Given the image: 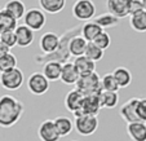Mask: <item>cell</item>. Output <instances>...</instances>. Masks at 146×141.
<instances>
[{
	"label": "cell",
	"instance_id": "obj_1",
	"mask_svg": "<svg viewBox=\"0 0 146 141\" xmlns=\"http://www.w3.org/2000/svg\"><path fill=\"white\" fill-rule=\"evenodd\" d=\"M23 104L13 96L0 97V127L11 128L18 122L23 114Z\"/></svg>",
	"mask_w": 146,
	"mask_h": 141
},
{
	"label": "cell",
	"instance_id": "obj_2",
	"mask_svg": "<svg viewBox=\"0 0 146 141\" xmlns=\"http://www.w3.org/2000/svg\"><path fill=\"white\" fill-rule=\"evenodd\" d=\"M75 86L78 91H80L84 96H97V94H101L102 92L101 76L96 71L91 74L80 75Z\"/></svg>",
	"mask_w": 146,
	"mask_h": 141
},
{
	"label": "cell",
	"instance_id": "obj_3",
	"mask_svg": "<svg viewBox=\"0 0 146 141\" xmlns=\"http://www.w3.org/2000/svg\"><path fill=\"white\" fill-rule=\"evenodd\" d=\"M23 80H25L23 72L18 67L0 74V86L3 87L4 89H8V91H17V89H19L23 84Z\"/></svg>",
	"mask_w": 146,
	"mask_h": 141
},
{
	"label": "cell",
	"instance_id": "obj_4",
	"mask_svg": "<svg viewBox=\"0 0 146 141\" xmlns=\"http://www.w3.org/2000/svg\"><path fill=\"white\" fill-rule=\"evenodd\" d=\"M74 127L82 136H91L98 128V118L94 115H79L75 116Z\"/></svg>",
	"mask_w": 146,
	"mask_h": 141
},
{
	"label": "cell",
	"instance_id": "obj_5",
	"mask_svg": "<svg viewBox=\"0 0 146 141\" xmlns=\"http://www.w3.org/2000/svg\"><path fill=\"white\" fill-rule=\"evenodd\" d=\"M96 14V5L92 0H76L72 5V16L79 21H87L92 19Z\"/></svg>",
	"mask_w": 146,
	"mask_h": 141
},
{
	"label": "cell",
	"instance_id": "obj_6",
	"mask_svg": "<svg viewBox=\"0 0 146 141\" xmlns=\"http://www.w3.org/2000/svg\"><path fill=\"white\" fill-rule=\"evenodd\" d=\"M27 89L35 96H43L49 89V80L43 72H33L27 79Z\"/></svg>",
	"mask_w": 146,
	"mask_h": 141
},
{
	"label": "cell",
	"instance_id": "obj_7",
	"mask_svg": "<svg viewBox=\"0 0 146 141\" xmlns=\"http://www.w3.org/2000/svg\"><path fill=\"white\" fill-rule=\"evenodd\" d=\"M23 22L33 31H39L45 26L47 17H45V13L41 11V9L31 8L26 12L25 17H23Z\"/></svg>",
	"mask_w": 146,
	"mask_h": 141
},
{
	"label": "cell",
	"instance_id": "obj_8",
	"mask_svg": "<svg viewBox=\"0 0 146 141\" xmlns=\"http://www.w3.org/2000/svg\"><path fill=\"white\" fill-rule=\"evenodd\" d=\"M38 137L40 141H60L61 135L54 124V120L45 119L40 123L38 128Z\"/></svg>",
	"mask_w": 146,
	"mask_h": 141
},
{
	"label": "cell",
	"instance_id": "obj_9",
	"mask_svg": "<svg viewBox=\"0 0 146 141\" xmlns=\"http://www.w3.org/2000/svg\"><path fill=\"white\" fill-rule=\"evenodd\" d=\"M84 98H86V96L80 91H78L76 88L72 89V91L67 92L66 97H65V108L67 109V111L74 114L75 116L79 115L83 108Z\"/></svg>",
	"mask_w": 146,
	"mask_h": 141
},
{
	"label": "cell",
	"instance_id": "obj_10",
	"mask_svg": "<svg viewBox=\"0 0 146 141\" xmlns=\"http://www.w3.org/2000/svg\"><path fill=\"white\" fill-rule=\"evenodd\" d=\"M138 100L140 97H132L124 102L120 108V114L121 119L127 122V124H131V123H135V122H141L140 118L137 115V104H138Z\"/></svg>",
	"mask_w": 146,
	"mask_h": 141
},
{
	"label": "cell",
	"instance_id": "obj_11",
	"mask_svg": "<svg viewBox=\"0 0 146 141\" xmlns=\"http://www.w3.org/2000/svg\"><path fill=\"white\" fill-rule=\"evenodd\" d=\"M61 45V38L56 33H45L39 40V48L45 55H53Z\"/></svg>",
	"mask_w": 146,
	"mask_h": 141
},
{
	"label": "cell",
	"instance_id": "obj_12",
	"mask_svg": "<svg viewBox=\"0 0 146 141\" xmlns=\"http://www.w3.org/2000/svg\"><path fill=\"white\" fill-rule=\"evenodd\" d=\"M132 0H106L108 12L116 18H124L129 16V7Z\"/></svg>",
	"mask_w": 146,
	"mask_h": 141
},
{
	"label": "cell",
	"instance_id": "obj_13",
	"mask_svg": "<svg viewBox=\"0 0 146 141\" xmlns=\"http://www.w3.org/2000/svg\"><path fill=\"white\" fill-rule=\"evenodd\" d=\"M80 74L75 67L74 62H65L62 64V72H61V82L67 86H74L78 83Z\"/></svg>",
	"mask_w": 146,
	"mask_h": 141
},
{
	"label": "cell",
	"instance_id": "obj_14",
	"mask_svg": "<svg viewBox=\"0 0 146 141\" xmlns=\"http://www.w3.org/2000/svg\"><path fill=\"white\" fill-rule=\"evenodd\" d=\"M101 100H100V94L97 96H86L84 102H83V108L79 115H94L97 116V114L101 110ZM76 115V116H79Z\"/></svg>",
	"mask_w": 146,
	"mask_h": 141
},
{
	"label": "cell",
	"instance_id": "obj_15",
	"mask_svg": "<svg viewBox=\"0 0 146 141\" xmlns=\"http://www.w3.org/2000/svg\"><path fill=\"white\" fill-rule=\"evenodd\" d=\"M17 38V45L21 48H26L34 42L35 39V34L30 27H27L26 25H19L17 26V29L14 30Z\"/></svg>",
	"mask_w": 146,
	"mask_h": 141
},
{
	"label": "cell",
	"instance_id": "obj_16",
	"mask_svg": "<svg viewBox=\"0 0 146 141\" xmlns=\"http://www.w3.org/2000/svg\"><path fill=\"white\" fill-rule=\"evenodd\" d=\"M87 45H88V42L86 39L83 38L82 35H75L70 39L69 42V53L72 57H80V56L86 55L87 51Z\"/></svg>",
	"mask_w": 146,
	"mask_h": 141
},
{
	"label": "cell",
	"instance_id": "obj_17",
	"mask_svg": "<svg viewBox=\"0 0 146 141\" xmlns=\"http://www.w3.org/2000/svg\"><path fill=\"white\" fill-rule=\"evenodd\" d=\"M61 72H62V64L58 61H48L44 64L43 74L45 75L49 82H57L61 80Z\"/></svg>",
	"mask_w": 146,
	"mask_h": 141
},
{
	"label": "cell",
	"instance_id": "obj_18",
	"mask_svg": "<svg viewBox=\"0 0 146 141\" xmlns=\"http://www.w3.org/2000/svg\"><path fill=\"white\" fill-rule=\"evenodd\" d=\"M127 133L132 141H146V123L135 122L127 124Z\"/></svg>",
	"mask_w": 146,
	"mask_h": 141
},
{
	"label": "cell",
	"instance_id": "obj_19",
	"mask_svg": "<svg viewBox=\"0 0 146 141\" xmlns=\"http://www.w3.org/2000/svg\"><path fill=\"white\" fill-rule=\"evenodd\" d=\"M102 31H104V29H102L101 26H98L94 21H92V22L89 21V22L84 23V25L82 26V29H80V35L86 39L88 43H92V42H94V39H96Z\"/></svg>",
	"mask_w": 146,
	"mask_h": 141
},
{
	"label": "cell",
	"instance_id": "obj_20",
	"mask_svg": "<svg viewBox=\"0 0 146 141\" xmlns=\"http://www.w3.org/2000/svg\"><path fill=\"white\" fill-rule=\"evenodd\" d=\"M41 11L49 14H57L66 7V0H38Z\"/></svg>",
	"mask_w": 146,
	"mask_h": 141
},
{
	"label": "cell",
	"instance_id": "obj_21",
	"mask_svg": "<svg viewBox=\"0 0 146 141\" xmlns=\"http://www.w3.org/2000/svg\"><path fill=\"white\" fill-rule=\"evenodd\" d=\"M74 65L78 69L80 75H86L91 74V72L96 71V62H93L92 60H89L86 56H80V57L74 58Z\"/></svg>",
	"mask_w": 146,
	"mask_h": 141
},
{
	"label": "cell",
	"instance_id": "obj_22",
	"mask_svg": "<svg viewBox=\"0 0 146 141\" xmlns=\"http://www.w3.org/2000/svg\"><path fill=\"white\" fill-rule=\"evenodd\" d=\"M17 26V19L4 8L0 9V34L5 31H14Z\"/></svg>",
	"mask_w": 146,
	"mask_h": 141
},
{
	"label": "cell",
	"instance_id": "obj_23",
	"mask_svg": "<svg viewBox=\"0 0 146 141\" xmlns=\"http://www.w3.org/2000/svg\"><path fill=\"white\" fill-rule=\"evenodd\" d=\"M4 9H5L7 12H9L17 21L21 19V18H23L25 14H26V12H27L26 11L25 4H23L21 0H9L8 3L5 4Z\"/></svg>",
	"mask_w": 146,
	"mask_h": 141
},
{
	"label": "cell",
	"instance_id": "obj_24",
	"mask_svg": "<svg viewBox=\"0 0 146 141\" xmlns=\"http://www.w3.org/2000/svg\"><path fill=\"white\" fill-rule=\"evenodd\" d=\"M114 78L116 79L119 87L120 88H127L131 83H132V74L131 71L127 69V67H116L113 71Z\"/></svg>",
	"mask_w": 146,
	"mask_h": 141
},
{
	"label": "cell",
	"instance_id": "obj_25",
	"mask_svg": "<svg viewBox=\"0 0 146 141\" xmlns=\"http://www.w3.org/2000/svg\"><path fill=\"white\" fill-rule=\"evenodd\" d=\"M54 124H56V127H57L58 133L61 135V137L70 135L72 128H75L74 123H72V120L69 116H57V118L54 119Z\"/></svg>",
	"mask_w": 146,
	"mask_h": 141
},
{
	"label": "cell",
	"instance_id": "obj_26",
	"mask_svg": "<svg viewBox=\"0 0 146 141\" xmlns=\"http://www.w3.org/2000/svg\"><path fill=\"white\" fill-rule=\"evenodd\" d=\"M129 25L137 33H146V11L129 16Z\"/></svg>",
	"mask_w": 146,
	"mask_h": 141
},
{
	"label": "cell",
	"instance_id": "obj_27",
	"mask_svg": "<svg viewBox=\"0 0 146 141\" xmlns=\"http://www.w3.org/2000/svg\"><path fill=\"white\" fill-rule=\"evenodd\" d=\"M101 100V106L106 109H114L119 102V94L118 92H106L102 91L100 94Z\"/></svg>",
	"mask_w": 146,
	"mask_h": 141
},
{
	"label": "cell",
	"instance_id": "obj_28",
	"mask_svg": "<svg viewBox=\"0 0 146 141\" xmlns=\"http://www.w3.org/2000/svg\"><path fill=\"white\" fill-rule=\"evenodd\" d=\"M101 86H102V91L106 92H118L120 89L113 72H108V74H105L101 78Z\"/></svg>",
	"mask_w": 146,
	"mask_h": 141
},
{
	"label": "cell",
	"instance_id": "obj_29",
	"mask_svg": "<svg viewBox=\"0 0 146 141\" xmlns=\"http://www.w3.org/2000/svg\"><path fill=\"white\" fill-rule=\"evenodd\" d=\"M94 22L98 26H101L102 29H108V27H114V26L118 25L119 18H116L115 16H113V14H110L108 12V13H105V14H101V16L96 17V18H94Z\"/></svg>",
	"mask_w": 146,
	"mask_h": 141
},
{
	"label": "cell",
	"instance_id": "obj_30",
	"mask_svg": "<svg viewBox=\"0 0 146 141\" xmlns=\"http://www.w3.org/2000/svg\"><path fill=\"white\" fill-rule=\"evenodd\" d=\"M17 67V58L14 55L8 53V55L0 57V74L7 72L9 70H13Z\"/></svg>",
	"mask_w": 146,
	"mask_h": 141
},
{
	"label": "cell",
	"instance_id": "obj_31",
	"mask_svg": "<svg viewBox=\"0 0 146 141\" xmlns=\"http://www.w3.org/2000/svg\"><path fill=\"white\" fill-rule=\"evenodd\" d=\"M104 55H105V51H102L100 47H97L93 42L92 43H88L87 45V51H86V57H88L89 60H92L93 62H97V61H101L104 58Z\"/></svg>",
	"mask_w": 146,
	"mask_h": 141
},
{
	"label": "cell",
	"instance_id": "obj_32",
	"mask_svg": "<svg viewBox=\"0 0 146 141\" xmlns=\"http://www.w3.org/2000/svg\"><path fill=\"white\" fill-rule=\"evenodd\" d=\"M93 43L97 45V47L101 48L102 51H106L111 44V38H110V35H109L106 31H102V33L100 34L96 39H94Z\"/></svg>",
	"mask_w": 146,
	"mask_h": 141
},
{
	"label": "cell",
	"instance_id": "obj_33",
	"mask_svg": "<svg viewBox=\"0 0 146 141\" xmlns=\"http://www.w3.org/2000/svg\"><path fill=\"white\" fill-rule=\"evenodd\" d=\"M0 42L8 45L9 48H13L17 45V38L14 31H5V33L0 34Z\"/></svg>",
	"mask_w": 146,
	"mask_h": 141
},
{
	"label": "cell",
	"instance_id": "obj_34",
	"mask_svg": "<svg viewBox=\"0 0 146 141\" xmlns=\"http://www.w3.org/2000/svg\"><path fill=\"white\" fill-rule=\"evenodd\" d=\"M137 115L141 122L146 123V97H140L137 104Z\"/></svg>",
	"mask_w": 146,
	"mask_h": 141
},
{
	"label": "cell",
	"instance_id": "obj_35",
	"mask_svg": "<svg viewBox=\"0 0 146 141\" xmlns=\"http://www.w3.org/2000/svg\"><path fill=\"white\" fill-rule=\"evenodd\" d=\"M142 11H145L142 0H132L131 7H129V16H133V14L138 13V12H142Z\"/></svg>",
	"mask_w": 146,
	"mask_h": 141
},
{
	"label": "cell",
	"instance_id": "obj_36",
	"mask_svg": "<svg viewBox=\"0 0 146 141\" xmlns=\"http://www.w3.org/2000/svg\"><path fill=\"white\" fill-rule=\"evenodd\" d=\"M8 53H11V48L0 42V57H3V56L8 55Z\"/></svg>",
	"mask_w": 146,
	"mask_h": 141
},
{
	"label": "cell",
	"instance_id": "obj_37",
	"mask_svg": "<svg viewBox=\"0 0 146 141\" xmlns=\"http://www.w3.org/2000/svg\"><path fill=\"white\" fill-rule=\"evenodd\" d=\"M142 3H143V8H145V11H146V0H142Z\"/></svg>",
	"mask_w": 146,
	"mask_h": 141
},
{
	"label": "cell",
	"instance_id": "obj_38",
	"mask_svg": "<svg viewBox=\"0 0 146 141\" xmlns=\"http://www.w3.org/2000/svg\"><path fill=\"white\" fill-rule=\"evenodd\" d=\"M71 141H78V140H71Z\"/></svg>",
	"mask_w": 146,
	"mask_h": 141
}]
</instances>
